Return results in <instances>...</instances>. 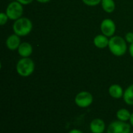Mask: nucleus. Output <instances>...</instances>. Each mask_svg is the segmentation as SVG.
I'll return each mask as SVG.
<instances>
[{
  "label": "nucleus",
  "mask_w": 133,
  "mask_h": 133,
  "mask_svg": "<svg viewBox=\"0 0 133 133\" xmlns=\"http://www.w3.org/2000/svg\"><path fill=\"white\" fill-rule=\"evenodd\" d=\"M20 44L21 43H20L19 36H18L16 34L9 36L6 39V41H5L6 47L11 51H14V50L18 49Z\"/></svg>",
  "instance_id": "9"
},
{
  "label": "nucleus",
  "mask_w": 133,
  "mask_h": 133,
  "mask_svg": "<svg viewBox=\"0 0 133 133\" xmlns=\"http://www.w3.org/2000/svg\"><path fill=\"white\" fill-rule=\"evenodd\" d=\"M23 12V7L21 3L17 1H12L10 2L7 8L5 13L8 16L9 19L11 20H16L21 18Z\"/></svg>",
  "instance_id": "4"
},
{
  "label": "nucleus",
  "mask_w": 133,
  "mask_h": 133,
  "mask_svg": "<svg viewBox=\"0 0 133 133\" xmlns=\"http://www.w3.org/2000/svg\"><path fill=\"white\" fill-rule=\"evenodd\" d=\"M37 1L39 2H41V3H46V2H50L51 0H37Z\"/></svg>",
  "instance_id": "23"
},
{
  "label": "nucleus",
  "mask_w": 133,
  "mask_h": 133,
  "mask_svg": "<svg viewBox=\"0 0 133 133\" xmlns=\"http://www.w3.org/2000/svg\"><path fill=\"white\" fill-rule=\"evenodd\" d=\"M125 90L122 89V87L118 84H112L110 86L108 89L109 95L115 99H120L123 97Z\"/></svg>",
  "instance_id": "11"
},
{
  "label": "nucleus",
  "mask_w": 133,
  "mask_h": 133,
  "mask_svg": "<svg viewBox=\"0 0 133 133\" xmlns=\"http://www.w3.org/2000/svg\"><path fill=\"white\" fill-rule=\"evenodd\" d=\"M130 133H133V132H132V131H131V132H130Z\"/></svg>",
  "instance_id": "24"
},
{
  "label": "nucleus",
  "mask_w": 133,
  "mask_h": 133,
  "mask_svg": "<svg viewBox=\"0 0 133 133\" xmlns=\"http://www.w3.org/2000/svg\"><path fill=\"white\" fill-rule=\"evenodd\" d=\"M33 28V24L30 19H29L26 17H21L16 20H15L12 29L14 31V34H17L19 37L26 36L28 35Z\"/></svg>",
  "instance_id": "2"
},
{
  "label": "nucleus",
  "mask_w": 133,
  "mask_h": 133,
  "mask_svg": "<svg viewBox=\"0 0 133 133\" xmlns=\"http://www.w3.org/2000/svg\"><path fill=\"white\" fill-rule=\"evenodd\" d=\"M101 30L106 37H113L116 30L115 22L111 19H104L101 23Z\"/></svg>",
  "instance_id": "7"
},
{
  "label": "nucleus",
  "mask_w": 133,
  "mask_h": 133,
  "mask_svg": "<svg viewBox=\"0 0 133 133\" xmlns=\"http://www.w3.org/2000/svg\"><path fill=\"white\" fill-rule=\"evenodd\" d=\"M125 41H126L128 43H129L130 44H132L133 43V32H129V33H127V34H126V35H125Z\"/></svg>",
  "instance_id": "18"
},
{
  "label": "nucleus",
  "mask_w": 133,
  "mask_h": 133,
  "mask_svg": "<svg viewBox=\"0 0 133 133\" xmlns=\"http://www.w3.org/2000/svg\"><path fill=\"white\" fill-rule=\"evenodd\" d=\"M68 133H83V132L77 129H71Z\"/></svg>",
  "instance_id": "20"
},
{
  "label": "nucleus",
  "mask_w": 133,
  "mask_h": 133,
  "mask_svg": "<svg viewBox=\"0 0 133 133\" xmlns=\"http://www.w3.org/2000/svg\"><path fill=\"white\" fill-rule=\"evenodd\" d=\"M91 133H104L106 130V124L101 118H94L90 123Z\"/></svg>",
  "instance_id": "8"
},
{
  "label": "nucleus",
  "mask_w": 133,
  "mask_h": 133,
  "mask_svg": "<svg viewBox=\"0 0 133 133\" xmlns=\"http://www.w3.org/2000/svg\"><path fill=\"white\" fill-rule=\"evenodd\" d=\"M17 51L18 54L22 58H29V56H30L33 52V48L28 42H23L19 46Z\"/></svg>",
  "instance_id": "10"
},
{
  "label": "nucleus",
  "mask_w": 133,
  "mask_h": 133,
  "mask_svg": "<svg viewBox=\"0 0 133 133\" xmlns=\"http://www.w3.org/2000/svg\"><path fill=\"white\" fill-rule=\"evenodd\" d=\"M74 101L79 108H87L93 104L94 97L88 91H81L76 95Z\"/></svg>",
  "instance_id": "5"
},
{
  "label": "nucleus",
  "mask_w": 133,
  "mask_h": 133,
  "mask_svg": "<svg viewBox=\"0 0 133 133\" xmlns=\"http://www.w3.org/2000/svg\"><path fill=\"white\" fill-rule=\"evenodd\" d=\"M9 1H12V0H9Z\"/></svg>",
  "instance_id": "25"
},
{
  "label": "nucleus",
  "mask_w": 133,
  "mask_h": 133,
  "mask_svg": "<svg viewBox=\"0 0 133 133\" xmlns=\"http://www.w3.org/2000/svg\"><path fill=\"white\" fill-rule=\"evenodd\" d=\"M131 125L128 122L116 120L110 123L107 128V133H130Z\"/></svg>",
  "instance_id": "6"
},
{
  "label": "nucleus",
  "mask_w": 133,
  "mask_h": 133,
  "mask_svg": "<svg viewBox=\"0 0 133 133\" xmlns=\"http://www.w3.org/2000/svg\"><path fill=\"white\" fill-rule=\"evenodd\" d=\"M83 2L88 6H95L101 2L102 0H82Z\"/></svg>",
  "instance_id": "16"
},
{
  "label": "nucleus",
  "mask_w": 133,
  "mask_h": 133,
  "mask_svg": "<svg viewBox=\"0 0 133 133\" xmlns=\"http://www.w3.org/2000/svg\"><path fill=\"white\" fill-rule=\"evenodd\" d=\"M122 98L126 104L133 106V84H131L125 89Z\"/></svg>",
  "instance_id": "14"
},
{
  "label": "nucleus",
  "mask_w": 133,
  "mask_h": 133,
  "mask_svg": "<svg viewBox=\"0 0 133 133\" xmlns=\"http://www.w3.org/2000/svg\"><path fill=\"white\" fill-rule=\"evenodd\" d=\"M131 115L132 113L125 108H121L118 111H117L116 112V118L118 120L122 121V122H129L130 118H131Z\"/></svg>",
  "instance_id": "13"
},
{
  "label": "nucleus",
  "mask_w": 133,
  "mask_h": 133,
  "mask_svg": "<svg viewBox=\"0 0 133 133\" xmlns=\"http://www.w3.org/2000/svg\"><path fill=\"white\" fill-rule=\"evenodd\" d=\"M8 19H9L8 16L6 15V13H5V12L0 13V25L1 26H3L5 23H6Z\"/></svg>",
  "instance_id": "17"
},
{
  "label": "nucleus",
  "mask_w": 133,
  "mask_h": 133,
  "mask_svg": "<svg viewBox=\"0 0 133 133\" xmlns=\"http://www.w3.org/2000/svg\"><path fill=\"white\" fill-rule=\"evenodd\" d=\"M17 2H19V3H21L22 5H28L30 3H31L34 0H16Z\"/></svg>",
  "instance_id": "19"
},
{
  "label": "nucleus",
  "mask_w": 133,
  "mask_h": 133,
  "mask_svg": "<svg viewBox=\"0 0 133 133\" xmlns=\"http://www.w3.org/2000/svg\"><path fill=\"white\" fill-rule=\"evenodd\" d=\"M129 53H130L131 56L133 58V43L130 44V47H129Z\"/></svg>",
  "instance_id": "21"
},
{
  "label": "nucleus",
  "mask_w": 133,
  "mask_h": 133,
  "mask_svg": "<svg viewBox=\"0 0 133 133\" xmlns=\"http://www.w3.org/2000/svg\"><path fill=\"white\" fill-rule=\"evenodd\" d=\"M35 69L34 61L30 58H22L16 63V72L22 77H28L33 74Z\"/></svg>",
  "instance_id": "3"
},
{
  "label": "nucleus",
  "mask_w": 133,
  "mask_h": 133,
  "mask_svg": "<svg viewBox=\"0 0 133 133\" xmlns=\"http://www.w3.org/2000/svg\"><path fill=\"white\" fill-rule=\"evenodd\" d=\"M101 6L103 9L108 13H111L115 9V2L114 0H102Z\"/></svg>",
  "instance_id": "15"
},
{
  "label": "nucleus",
  "mask_w": 133,
  "mask_h": 133,
  "mask_svg": "<svg viewBox=\"0 0 133 133\" xmlns=\"http://www.w3.org/2000/svg\"><path fill=\"white\" fill-rule=\"evenodd\" d=\"M108 48L110 51L115 56L120 57L125 54L127 44L125 39L120 36H113L109 39Z\"/></svg>",
  "instance_id": "1"
},
{
  "label": "nucleus",
  "mask_w": 133,
  "mask_h": 133,
  "mask_svg": "<svg viewBox=\"0 0 133 133\" xmlns=\"http://www.w3.org/2000/svg\"><path fill=\"white\" fill-rule=\"evenodd\" d=\"M109 44V39L108 37H106L104 34H99L97 35L94 38V44L97 48H105L106 47H108Z\"/></svg>",
  "instance_id": "12"
},
{
  "label": "nucleus",
  "mask_w": 133,
  "mask_h": 133,
  "mask_svg": "<svg viewBox=\"0 0 133 133\" xmlns=\"http://www.w3.org/2000/svg\"><path fill=\"white\" fill-rule=\"evenodd\" d=\"M129 124L131 125V126L133 128V112L131 115V118H130V120H129Z\"/></svg>",
  "instance_id": "22"
}]
</instances>
